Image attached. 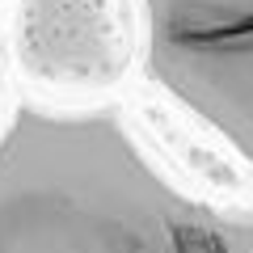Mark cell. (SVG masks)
<instances>
[{"instance_id":"6da1fadb","label":"cell","mask_w":253,"mask_h":253,"mask_svg":"<svg viewBox=\"0 0 253 253\" xmlns=\"http://www.w3.org/2000/svg\"><path fill=\"white\" fill-rule=\"evenodd\" d=\"M0 253H253V211L181 190L110 106H17L0 131Z\"/></svg>"},{"instance_id":"7a4b0ae2","label":"cell","mask_w":253,"mask_h":253,"mask_svg":"<svg viewBox=\"0 0 253 253\" xmlns=\"http://www.w3.org/2000/svg\"><path fill=\"white\" fill-rule=\"evenodd\" d=\"M148 76L253 165V0H139Z\"/></svg>"}]
</instances>
